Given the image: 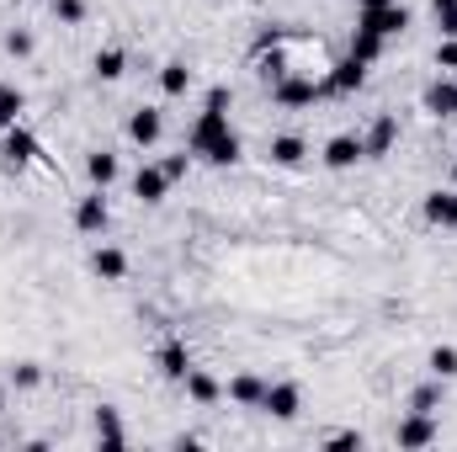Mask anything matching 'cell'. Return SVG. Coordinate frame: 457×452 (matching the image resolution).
<instances>
[{
    "instance_id": "6da1fadb",
    "label": "cell",
    "mask_w": 457,
    "mask_h": 452,
    "mask_svg": "<svg viewBox=\"0 0 457 452\" xmlns=\"http://www.w3.org/2000/svg\"><path fill=\"white\" fill-rule=\"evenodd\" d=\"M187 149H192L197 160H208V165H234V160H239V133L228 128V113H219V107H203V113H197V122H192Z\"/></svg>"
},
{
    "instance_id": "7a4b0ae2",
    "label": "cell",
    "mask_w": 457,
    "mask_h": 452,
    "mask_svg": "<svg viewBox=\"0 0 457 452\" xmlns=\"http://www.w3.org/2000/svg\"><path fill=\"white\" fill-rule=\"evenodd\" d=\"M325 91H330V86L314 80V75H282V80H271V102H277V107H314Z\"/></svg>"
},
{
    "instance_id": "3957f363",
    "label": "cell",
    "mask_w": 457,
    "mask_h": 452,
    "mask_svg": "<svg viewBox=\"0 0 457 452\" xmlns=\"http://www.w3.org/2000/svg\"><path fill=\"white\" fill-rule=\"evenodd\" d=\"M37 155H43V149H37V138H32L27 128H5V133H0V165H5V176H21Z\"/></svg>"
},
{
    "instance_id": "277c9868",
    "label": "cell",
    "mask_w": 457,
    "mask_h": 452,
    "mask_svg": "<svg viewBox=\"0 0 457 452\" xmlns=\"http://www.w3.org/2000/svg\"><path fill=\"white\" fill-rule=\"evenodd\" d=\"M410 21H415V11L410 5H378V11H356V27H367V32H378V38H399V32H410Z\"/></svg>"
},
{
    "instance_id": "5b68a950",
    "label": "cell",
    "mask_w": 457,
    "mask_h": 452,
    "mask_svg": "<svg viewBox=\"0 0 457 452\" xmlns=\"http://www.w3.org/2000/svg\"><path fill=\"white\" fill-rule=\"evenodd\" d=\"M261 410H266V415H277V421H293V415L303 410V389H298V383H266Z\"/></svg>"
},
{
    "instance_id": "8992f818",
    "label": "cell",
    "mask_w": 457,
    "mask_h": 452,
    "mask_svg": "<svg viewBox=\"0 0 457 452\" xmlns=\"http://www.w3.org/2000/svg\"><path fill=\"white\" fill-rule=\"evenodd\" d=\"M160 133H165V117H160V107H138V113L128 117V138H133L138 149L160 144Z\"/></svg>"
},
{
    "instance_id": "52a82bcc",
    "label": "cell",
    "mask_w": 457,
    "mask_h": 452,
    "mask_svg": "<svg viewBox=\"0 0 457 452\" xmlns=\"http://www.w3.org/2000/svg\"><path fill=\"white\" fill-rule=\"evenodd\" d=\"M75 224L86 229V234H107V224H112V208H107L102 187H96L91 197H80V208H75Z\"/></svg>"
},
{
    "instance_id": "ba28073f",
    "label": "cell",
    "mask_w": 457,
    "mask_h": 452,
    "mask_svg": "<svg viewBox=\"0 0 457 452\" xmlns=\"http://www.w3.org/2000/svg\"><path fill=\"white\" fill-rule=\"evenodd\" d=\"M165 192H170L165 165H138V176H133V197H138V203H165Z\"/></svg>"
},
{
    "instance_id": "9c48e42d",
    "label": "cell",
    "mask_w": 457,
    "mask_h": 452,
    "mask_svg": "<svg viewBox=\"0 0 457 452\" xmlns=\"http://www.w3.org/2000/svg\"><path fill=\"white\" fill-rule=\"evenodd\" d=\"M325 86H330L336 96H351V91H361V86H367V64H361V59H341V64H330Z\"/></svg>"
},
{
    "instance_id": "30bf717a",
    "label": "cell",
    "mask_w": 457,
    "mask_h": 452,
    "mask_svg": "<svg viewBox=\"0 0 457 452\" xmlns=\"http://www.w3.org/2000/svg\"><path fill=\"white\" fill-rule=\"evenodd\" d=\"M431 442H436V421L420 415V410H410L399 421V448H431Z\"/></svg>"
},
{
    "instance_id": "8fae6325",
    "label": "cell",
    "mask_w": 457,
    "mask_h": 452,
    "mask_svg": "<svg viewBox=\"0 0 457 452\" xmlns=\"http://www.w3.org/2000/svg\"><path fill=\"white\" fill-rule=\"evenodd\" d=\"M356 160H361V138H356V133H336V138L325 144V165H330V171H351Z\"/></svg>"
},
{
    "instance_id": "7c38bea8",
    "label": "cell",
    "mask_w": 457,
    "mask_h": 452,
    "mask_svg": "<svg viewBox=\"0 0 457 452\" xmlns=\"http://www.w3.org/2000/svg\"><path fill=\"white\" fill-rule=\"evenodd\" d=\"M394 138H399V122H394V117H378V122L367 128V138H361V155L383 160V155L394 149Z\"/></svg>"
},
{
    "instance_id": "4fadbf2b",
    "label": "cell",
    "mask_w": 457,
    "mask_h": 452,
    "mask_svg": "<svg viewBox=\"0 0 457 452\" xmlns=\"http://www.w3.org/2000/svg\"><path fill=\"white\" fill-rule=\"evenodd\" d=\"M160 372L176 378V383H187V372H192V351H187L181 340H165V346H160Z\"/></svg>"
},
{
    "instance_id": "5bb4252c",
    "label": "cell",
    "mask_w": 457,
    "mask_h": 452,
    "mask_svg": "<svg viewBox=\"0 0 457 452\" xmlns=\"http://www.w3.org/2000/svg\"><path fill=\"white\" fill-rule=\"evenodd\" d=\"M91 272H96L102 282H122V277H128V255H122L117 245H102V250L91 255Z\"/></svg>"
},
{
    "instance_id": "9a60e30c",
    "label": "cell",
    "mask_w": 457,
    "mask_h": 452,
    "mask_svg": "<svg viewBox=\"0 0 457 452\" xmlns=\"http://www.w3.org/2000/svg\"><path fill=\"white\" fill-rule=\"evenodd\" d=\"M426 219L436 229H457V187L453 192H431L426 197Z\"/></svg>"
},
{
    "instance_id": "2e32d148",
    "label": "cell",
    "mask_w": 457,
    "mask_h": 452,
    "mask_svg": "<svg viewBox=\"0 0 457 452\" xmlns=\"http://www.w3.org/2000/svg\"><path fill=\"white\" fill-rule=\"evenodd\" d=\"M228 399H234V405H245V410H261V399H266V383H261L255 372H239V378L228 383Z\"/></svg>"
},
{
    "instance_id": "e0dca14e",
    "label": "cell",
    "mask_w": 457,
    "mask_h": 452,
    "mask_svg": "<svg viewBox=\"0 0 457 452\" xmlns=\"http://www.w3.org/2000/svg\"><path fill=\"white\" fill-rule=\"evenodd\" d=\"M266 155H271V160H277V165H303V155H309V144H303V138H298V133H277V138H271V149H266Z\"/></svg>"
},
{
    "instance_id": "ac0fdd59",
    "label": "cell",
    "mask_w": 457,
    "mask_h": 452,
    "mask_svg": "<svg viewBox=\"0 0 457 452\" xmlns=\"http://www.w3.org/2000/svg\"><path fill=\"white\" fill-rule=\"evenodd\" d=\"M426 113H436V117H457V86H453V80H436V86L426 91Z\"/></svg>"
},
{
    "instance_id": "d6986e66",
    "label": "cell",
    "mask_w": 457,
    "mask_h": 452,
    "mask_svg": "<svg viewBox=\"0 0 457 452\" xmlns=\"http://www.w3.org/2000/svg\"><path fill=\"white\" fill-rule=\"evenodd\" d=\"M383 43H388V38H378V32H367V27H356V32H351V59H361V64H372V59H383Z\"/></svg>"
},
{
    "instance_id": "ffe728a7",
    "label": "cell",
    "mask_w": 457,
    "mask_h": 452,
    "mask_svg": "<svg viewBox=\"0 0 457 452\" xmlns=\"http://www.w3.org/2000/svg\"><path fill=\"white\" fill-rule=\"evenodd\" d=\"M160 91H165V96H187V91H192V70H187L181 59H170V64L160 70Z\"/></svg>"
},
{
    "instance_id": "44dd1931",
    "label": "cell",
    "mask_w": 457,
    "mask_h": 452,
    "mask_svg": "<svg viewBox=\"0 0 457 452\" xmlns=\"http://www.w3.org/2000/svg\"><path fill=\"white\" fill-rule=\"evenodd\" d=\"M187 394H192L197 405H219V399H224V389H219V378H208V372H197V367L187 372Z\"/></svg>"
},
{
    "instance_id": "7402d4cb",
    "label": "cell",
    "mask_w": 457,
    "mask_h": 452,
    "mask_svg": "<svg viewBox=\"0 0 457 452\" xmlns=\"http://www.w3.org/2000/svg\"><path fill=\"white\" fill-rule=\"evenodd\" d=\"M86 176H91V181H96V187L107 192V187L117 181V155H107V149H96V155L86 160Z\"/></svg>"
},
{
    "instance_id": "603a6c76",
    "label": "cell",
    "mask_w": 457,
    "mask_h": 452,
    "mask_svg": "<svg viewBox=\"0 0 457 452\" xmlns=\"http://www.w3.org/2000/svg\"><path fill=\"white\" fill-rule=\"evenodd\" d=\"M96 437H102L107 448H122V421H117L112 405H102V410H96Z\"/></svg>"
},
{
    "instance_id": "cb8c5ba5",
    "label": "cell",
    "mask_w": 457,
    "mask_h": 452,
    "mask_svg": "<svg viewBox=\"0 0 457 452\" xmlns=\"http://www.w3.org/2000/svg\"><path fill=\"white\" fill-rule=\"evenodd\" d=\"M21 107H27V96H21V91H11V86H0V133H5V128H16Z\"/></svg>"
},
{
    "instance_id": "d4e9b609",
    "label": "cell",
    "mask_w": 457,
    "mask_h": 452,
    "mask_svg": "<svg viewBox=\"0 0 457 452\" xmlns=\"http://www.w3.org/2000/svg\"><path fill=\"white\" fill-rule=\"evenodd\" d=\"M436 405H442V383H420L410 394V410H420V415H436Z\"/></svg>"
},
{
    "instance_id": "484cf974",
    "label": "cell",
    "mask_w": 457,
    "mask_h": 452,
    "mask_svg": "<svg viewBox=\"0 0 457 452\" xmlns=\"http://www.w3.org/2000/svg\"><path fill=\"white\" fill-rule=\"evenodd\" d=\"M122 70H128V54H122V48H102V54H96V75H102V80H117Z\"/></svg>"
},
{
    "instance_id": "4316f807",
    "label": "cell",
    "mask_w": 457,
    "mask_h": 452,
    "mask_svg": "<svg viewBox=\"0 0 457 452\" xmlns=\"http://www.w3.org/2000/svg\"><path fill=\"white\" fill-rule=\"evenodd\" d=\"M431 372H436V378H457V351L453 346H436V351H431Z\"/></svg>"
},
{
    "instance_id": "83f0119b",
    "label": "cell",
    "mask_w": 457,
    "mask_h": 452,
    "mask_svg": "<svg viewBox=\"0 0 457 452\" xmlns=\"http://www.w3.org/2000/svg\"><path fill=\"white\" fill-rule=\"evenodd\" d=\"M11 378H16V389H37V383H43V367H37V362H16Z\"/></svg>"
},
{
    "instance_id": "f1b7e54d",
    "label": "cell",
    "mask_w": 457,
    "mask_h": 452,
    "mask_svg": "<svg viewBox=\"0 0 457 452\" xmlns=\"http://www.w3.org/2000/svg\"><path fill=\"white\" fill-rule=\"evenodd\" d=\"M32 48H37V43H32V32H5V54H11V59H27Z\"/></svg>"
},
{
    "instance_id": "f546056e",
    "label": "cell",
    "mask_w": 457,
    "mask_h": 452,
    "mask_svg": "<svg viewBox=\"0 0 457 452\" xmlns=\"http://www.w3.org/2000/svg\"><path fill=\"white\" fill-rule=\"evenodd\" d=\"M54 16L75 27V21H86V0H54Z\"/></svg>"
},
{
    "instance_id": "4dcf8cb0",
    "label": "cell",
    "mask_w": 457,
    "mask_h": 452,
    "mask_svg": "<svg viewBox=\"0 0 457 452\" xmlns=\"http://www.w3.org/2000/svg\"><path fill=\"white\" fill-rule=\"evenodd\" d=\"M325 448H330V452H351V448H361V431H336V437H325Z\"/></svg>"
},
{
    "instance_id": "1f68e13d",
    "label": "cell",
    "mask_w": 457,
    "mask_h": 452,
    "mask_svg": "<svg viewBox=\"0 0 457 452\" xmlns=\"http://www.w3.org/2000/svg\"><path fill=\"white\" fill-rule=\"evenodd\" d=\"M436 64H442V70H457V38H442V48H436Z\"/></svg>"
},
{
    "instance_id": "d6a6232c",
    "label": "cell",
    "mask_w": 457,
    "mask_h": 452,
    "mask_svg": "<svg viewBox=\"0 0 457 452\" xmlns=\"http://www.w3.org/2000/svg\"><path fill=\"white\" fill-rule=\"evenodd\" d=\"M187 165H192V155H170V160H165V176H170V181H181V176H187Z\"/></svg>"
},
{
    "instance_id": "836d02e7",
    "label": "cell",
    "mask_w": 457,
    "mask_h": 452,
    "mask_svg": "<svg viewBox=\"0 0 457 452\" xmlns=\"http://www.w3.org/2000/svg\"><path fill=\"white\" fill-rule=\"evenodd\" d=\"M436 21H442V38H457V5L453 11H436Z\"/></svg>"
},
{
    "instance_id": "e575fe53",
    "label": "cell",
    "mask_w": 457,
    "mask_h": 452,
    "mask_svg": "<svg viewBox=\"0 0 457 452\" xmlns=\"http://www.w3.org/2000/svg\"><path fill=\"white\" fill-rule=\"evenodd\" d=\"M361 11H378V5H394V0H356Z\"/></svg>"
},
{
    "instance_id": "d590c367",
    "label": "cell",
    "mask_w": 457,
    "mask_h": 452,
    "mask_svg": "<svg viewBox=\"0 0 457 452\" xmlns=\"http://www.w3.org/2000/svg\"><path fill=\"white\" fill-rule=\"evenodd\" d=\"M431 5H436V11H453L457 0H431Z\"/></svg>"
},
{
    "instance_id": "8d00e7d4",
    "label": "cell",
    "mask_w": 457,
    "mask_h": 452,
    "mask_svg": "<svg viewBox=\"0 0 457 452\" xmlns=\"http://www.w3.org/2000/svg\"><path fill=\"white\" fill-rule=\"evenodd\" d=\"M453 187H457V160H453Z\"/></svg>"
},
{
    "instance_id": "74e56055",
    "label": "cell",
    "mask_w": 457,
    "mask_h": 452,
    "mask_svg": "<svg viewBox=\"0 0 457 452\" xmlns=\"http://www.w3.org/2000/svg\"><path fill=\"white\" fill-rule=\"evenodd\" d=\"M0 410H5V394H0Z\"/></svg>"
}]
</instances>
